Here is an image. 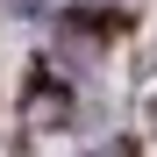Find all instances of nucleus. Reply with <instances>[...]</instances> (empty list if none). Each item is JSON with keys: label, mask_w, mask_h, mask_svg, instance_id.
I'll use <instances>...</instances> for the list:
<instances>
[{"label": "nucleus", "mask_w": 157, "mask_h": 157, "mask_svg": "<svg viewBox=\"0 0 157 157\" xmlns=\"http://www.w3.org/2000/svg\"><path fill=\"white\" fill-rule=\"evenodd\" d=\"M107 157H136V150H128V143H114V150H107Z\"/></svg>", "instance_id": "1"}]
</instances>
